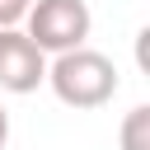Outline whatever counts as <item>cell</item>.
Instances as JSON below:
<instances>
[{
  "label": "cell",
  "mask_w": 150,
  "mask_h": 150,
  "mask_svg": "<svg viewBox=\"0 0 150 150\" xmlns=\"http://www.w3.org/2000/svg\"><path fill=\"white\" fill-rule=\"evenodd\" d=\"M47 84L66 108H103L117 94V66L94 47H70L47 66Z\"/></svg>",
  "instance_id": "1"
},
{
  "label": "cell",
  "mask_w": 150,
  "mask_h": 150,
  "mask_svg": "<svg viewBox=\"0 0 150 150\" xmlns=\"http://www.w3.org/2000/svg\"><path fill=\"white\" fill-rule=\"evenodd\" d=\"M23 33L42 47V52H70V47H84L89 28H94V14L84 0H33L28 14H23Z\"/></svg>",
  "instance_id": "2"
},
{
  "label": "cell",
  "mask_w": 150,
  "mask_h": 150,
  "mask_svg": "<svg viewBox=\"0 0 150 150\" xmlns=\"http://www.w3.org/2000/svg\"><path fill=\"white\" fill-rule=\"evenodd\" d=\"M38 84H47V52L23 28H0V89L33 94Z\"/></svg>",
  "instance_id": "3"
},
{
  "label": "cell",
  "mask_w": 150,
  "mask_h": 150,
  "mask_svg": "<svg viewBox=\"0 0 150 150\" xmlns=\"http://www.w3.org/2000/svg\"><path fill=\"white\" fill-rule=\"evenodd\" d=\"M122 150H150V108L136 103L127 117H122Z\"/></svg>",
  "instance_id": "4"
},
{
  "label": "cell",
  "mask_w": 150,
  "mask_h": 150,
  "mask_svg": "<svg viewBox=\"0 0 150 150\" xmlns=\"http://www.w3.org/2000/svg\"><path fill=\"white\" fill-rule=\"evenodd\" d=\"M33 0H0V28H19Z\"/></svg>",
  "instance_id": "5"
},
{
  "label": "cell",
  "mask_w": 150,
  "mask_h": 150,
  "mask_svg": "<svg viewBox=\"0 0 150 150\" xmlns=\"http://www.w3.org/2000/svg\"><path fill=\"white\" fill-rule=\"evenodd\" d=\"M5 141H9V112L0 108V150H5Z\"/></svg>",
  "instance_id": "6"
}]
</instances>
